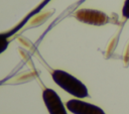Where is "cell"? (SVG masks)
Masks as SVG:
<instances>
[{
	"mask_svg": "<svg viewBox=\"0 0 129 114\" xmlns=\"http://www.w3.org/2000/svg\"><path fill=\"white\" fill-rule=\"evenodd\" d=\"M67 108L73 114H106L100 107L78 99H72L68 101Z\"/></svg>",
	"mask_w": 129,
	"mask_h": 114,
	"instance_id": "4",
	"label": "cell"
},
{
	"mask_svg": "<svg viewBox=\"0 0 129 114\" xmlns=\"http://www.w3.org/2000/svg\"><path fill=\"white\" fill-rule=\"evenodd\" d=\"M51 77L56 85H58L61 89H63L71 95L78 98H85L89 96L87 87L71 74L61 70H54L51 73Z\"/></svg>",
	"mask_w": 129,
	"mask_h": 114,
	"instance_id": "1",
	"label": "cell"
},
{
	"mask_svg": "<svg viewBox=\"0 0 129 114\" xmlns=\"http://www.w3.org/2000/svg\"><path fill=\"white\" fill-rule=\"evenodd\" d=\"M42 99L49 114H68L59 96L51 89H44Z\"/></svg>",
	"mask_w": 129,
	"mask_h": 114,
	"instance_id": "2",
	"label": "cell"
},
{
	"mask_svg": "<svg viewBox=\"0 0 129 114\" xmlns=\"http://www.w3.org/2000/svg\"><path fill=\"white\" fill-rule=\"evenodd\" d=\"M8 37H9V33L5 32V33H0V53H2L8 46Z\"/></svg>",
	"mask_w": 129,
	"mask_h": 114,
	"instance_id": "5",
	"label": "cell"
},
{
	"mask_svg": "<svg viewBox=\"0 0 129 114\" xmlns=\"http://www.w3.org/2000/svg\"><path fill=\"white\" fill-rule=\"evenodd\" d=\"M122 15L125 19H129V0H125L123 8H122Z\"/></svg>",
	"mask_w": 129,
	"mask_h": 114,
	"instance_id": "6",
	"label": "cell"
},
{
	"mask_svg": "<svg viewBox=\"0 0 129 114\" xmlns=\"http://www.w3.org/2000/svg\"><path fill=\"white\" fill-rule=\"evenodd\" d=\"M76 17L82 22L93 25H103L109 22V17L105 13L92 9H81L76 12Z\"/></svg>",
	"mask_w": 129,
	"mask_h": 114,
	"instance_id": "3",
	"label": "cell"
}]
</instances>
